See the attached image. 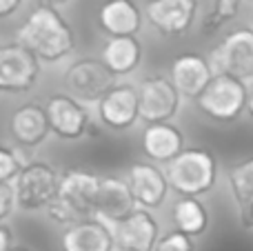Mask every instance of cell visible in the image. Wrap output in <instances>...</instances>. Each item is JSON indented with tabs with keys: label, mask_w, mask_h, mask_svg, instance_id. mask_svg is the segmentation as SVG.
Returning a JSON list of instances; mask_svg holds the SVG:
<instances>
[{
	"label": "cell",
	"mask_w": 253,
	"mask_h": 251,
	"mask_svg": "<svg viewBox=\"0 0 253 251\" xmlns=\"http://www.w3.org/2000/svg\"><path fill=\"white\" fill-rule=\"evenodd\" d=\"M18 42L38 56V60L58 62L67 58L76 47L71 25L60 16L56 7L40 4L27 16L18 29Z\"/></svg>",
	"instance_id": "cell-1"
},
{
	"label": "cell",
	"mask_w": 253,
	"mask_h": 251,
	"mask_svg": "<svg viewBox=\"0 0 253 251\" xmlns=\"http://www.w3.org/2000/svg\"><path fill=\"white\" fill-rule=\"evenodd\" d=\"M98 189H100L98 173L84 169H69L60 176L58 196L47 207L49 218L67 227L96 218Z\"/></svg>",
	"instance_id": "cell-2"
},
{
	"label": "cell",
	"mask_w": 253,
	"mask_h": 251,
	"mask_svg": "<svg viewBox=\"0 0 253 251\" xmlns=\"http://www.w3.org/2000/svg\"><path fill=\"white\" fill-rule=\"evenodd\" d=\"M169 187L182 198H198L209 194L218 180V163L209 149L191 147L184 149L178 158L165 165Z\"/></svg>",
	"instance_id": "cell-3"
},
{
	"label": "cell",
	"mask_w": 253,
	"mask_h": 251,
	"mask_svg": "<svg viewBox=\"0 0 253 251\" xmlns=\"http://www.w3.org/2000/svg\"><path fill=\"white\" fill-rule=\"evenodd\" d=\"M247 100H249L247 83L227 74H215L196 105L207 118L215 123H231L247 109Z\"/></svg>",
	"instance_id": "cell-4"
},
{
	"label": "cell",
	"mask_w": 253,
	"mask_h": 251,
	"mask_svg": "<svg viewBox=\"0 0 253 251\" xmlns=\"http://www.w3.org/2000/svg\"><path fill=\"white\" fill-rule=\"evenodd\" d=\"M16 203L25 211L47 209L56 200L60 173L47 163H27L11 182Z\"/></svg>",
	"instance_id": "cell-5"
},
{
	"label": "cell",
	"mask_w": 253,
	"mask_h": 251,
	"mask_svg": "<svg viewBox=\"0 0 253 251\" xmlns=\"http://www.w3.org/2000/svg\"><path fill=\"white\" fill-rule=\"evenodd\" d=\"M116 84V74L102 62V58H80L65 71L67 93L83 105H98Z\"/></svg>",
	"instance_id": "cell-6"
},
{
	"label": "cell",
	"mask_w": 253,
	"mask_h": 251,
	"mask_svg": "<svg viewBox=\"0 0 253 251\" xmlns=\"http://www.w3.org/2000/svg\"><path fill=\"white\" fill-rule=\"evenodd\" d=\"M140 120L147 125L171 123L180 111V91L167 76H147L138 84Z\"/></svg>",
	"instance_id": "cell-7"
},
{
	"label": "cell",
	"mask_w": 253,
	"mask_h": 251,
	"mask_svg": "<svg viewBox=\"0 0 253 251\" xmlns=\"http://www.w3.org/2000/svg\"><path fill=\"white\" fill-rule=\"evenodd\" d=\"M215 74H227L233 78L247 80L253 78V29L240 27L231 31L218 47L211 51L209 58Z\"/></svg>",
	"instance_id": "cell-8"
},
{
	"label": "cell",
	"mask_w": 253,
	"mask_h": 251,
	"mask_svg": "<svg viewBox=\"0 0 253 251\" xmlns=\"http://www.w3.org/2000/svg\"><path fill=\"white\" fill-rule=\"evenodd\" d=\"M40 76V60L34 51L16 42L0 47V91L25 93Z\"/></svg>",
	"instance_id": "cell-9"
},
{
	"label": "cell",
	"mask_w": 253,
	"mask_h": 251,
	"mask_svg": "<svg viewBox=\"0 0 253 251\" xmlns=\"http://www.w3.org/2000/svg\"><path fill=\"white\" fill-rule=\"evenodd\" d=\"M116 249L120 251H156L160 243V222L149 209L138 207L129 218L114 225Z\"/></svg>",
	"instance_id": "cell-10"
},
{
	"label": "cell",
	"mask_w": 253,
	"mask_h": 251,
	"mask_svg": "<svg viewBox=\"0 0 253 251\" xmlns=\"http://www.w3.org/2000/svg\"><path fill=\"white\" fill-rule=\"evenodd\" d=\"M198 4L200 0H149L144 13H147V20L162 36L178 38L191 29Z\"/></svg>",
	"instance_id": "cell-11"
},
{
	"label": "cell",
	"mask_w": 253,
	"mask_h": 251,
	"mask_svg": "<svg viewBox=\"0 0 253 251\" xmlns=\"http://www.w3.org/2000/svg\"><path fill=\"white\" fill-rule=\"evenodd\" d=\"M51 131L62 140H78L89 129V111L69 93H56L44 105Z\"/></svg>",
	"instance_id": "cell-12"
},
{
	"label": "cell",
	"mask_w": 253,
	"mask_h": 251,
	"mask_svg": "<svg viewBox=\"0 0 253 251\" xmlns=\"http://www.w3.org/2000/svg\"><path fill=\"white\" fill-rule=\"evenodd\" d=\"M98 116L102 125L114 131H126L140 120L138 87L120 83L98 102Z\"/></svg>",
	"instance_id": "cell-13"
},
{
	"label": "cell",
	"mask_w": 253,
	"mask_h": 251,
	"mask_svg": "<svg viewBox=\"0 0 253 251\" xmlns=\"http://www.w3.org/2000/svg\"><path fill=\"white\" fill-rule=\"evenodd\" d=\"M126 182L135 196V203L149 211L160 209L171 189L165 169L156 163H133L126 171Z\"/></svg>",
	"instance_id": "cell-14"
},
{
	"label": "cell",
	"mask_w": 253,
	"mask_h": 251,
	"mask_svg": "<svg viewBox=\"0 0 253 251\" xmlns=\"http://www.w3.org/2000/svg\"><path fill=\"white\" fill-rule=\"evenodd\" d=\"M135 209H138V203H135V196L131 191L126 178L100 176L96 218L111 222V225H118L125 218H129Z\"/></svg>",
	"instance_id": "cell-15"
},
{
	"label": "cell",
	"mask_w": 253,
	"mask_h": 251,
	"mask_svg": "<svg viewBox=\"0 0 253 251\" xmlns=\"http://www.w3.org/2000/svg\"><path fill=\"white\" fill-rule=\"evenodd\" d=\"M215 71L211 62L200 53H182L171 62V83L182 98L198 100L207 84L213 80Z\"/></svg>",
	"instance_id": "cell-16"
},
{
	"label": "cell",
	"mask_w": 253,
	"mask_h": 251,
	"mask_svg": "<svg viewBox=\"0 0 253 251\" xmlns=\"http://www.w3.org/2000/svg\"><path fill=\"white\" fill-rule=\"evenodd\" d=\"M60 245L62 251H114L116 238L114 229H109L105 220L89 218V220L67 227Z\"/></svg>",
	"instance_id": "cell-17"
},
{
	"label": "cell",
	"mask_w": 253,
	"mask_h": 251,
	"mask_svg": "<svg viewBox=\"0 0 253 251\" xmlns=\"http://www.w3.org/2000/svg\"><path fill=\"white\" fill-rule=\"evenodd\" d=\"M49 133H51V125H49L44 105L29 102V105H22L11 116V136L18 145L36 149L47 140Z\"/></svg>",
	"instance_id": "cell-18"
},
{
	"label": "cell",
	"mask_w": 253,
	"mask_h": 251,
	"mask_svg": "<svg viewBox=\"0 0 253 251\" xmlns=\"http://www.w3.org/2000/svg\"><path fill=\"white\" fill-rule=\"evenodd\" d=\"M142 151L156 165H169L184 151V136L175 125H147L142 131Z\"/></svg>",
	"instance_id": "cell-19"
},
{
	"label": "cell",
	"mask_w": 253,
	"mask_h": 251,
	"mask_svg": "<svg viewBox=\"0 0 253 251\" xmlns=\"http://www.w3.org/2000/svg\"><path fill=\"white\" fill-rule=\"evenodd\" d=\"M98 22L109 38L135 36L142 27V11L133 0H107L98 11Z\"/></svg>",
	"instance_id": "cell-20"
},
{
	"label": "cell",
	"mask_w": 253,
	"mask_h": 251,
	"mask_svg": "<svg viewBox=\"0 0 253 251\" xmlns=\"http://www.w3.org/2000/svg\"><path fill=\"white\" fill-rule=\"evenodd\" d=\"M102 62L116 76H129L142 62V44L135 36L109 38L102 47Z\"/></svg>",
	"instance_id": "cell-21"
},
{
	"label": "cell",
	"mask_w": 253,
	"mask_h": 251,
	"mask_svg": "<svg viewBox=\"0 0 253 251\" xmlns=\"http://www.w3.org/2000/svg\"><path fill=\"white\" fill-rule=\"evenodd\" d=\"M171 222H173V229L182 231L189 238H198L209 227V211L200 198H180L173 205Z\"/></svg>",
	"instance_id": "cell-22"
},
{
	"label": "cell",
	"mask_w": 253,
	"mask_h": 251,
	"mask_svg": "<svg viewBox=\"0 0 253 251\" xmlns=\"http://www.w3.org/2000/svg\"><path fill=\"white\" fill-rule=\"evenodd\" d=\"M229 185L240 207L249 205L253 198V158L242 160L229 169Z\"/></svg>",
	"instance_id": "cell-23"
},
{
	"label": "cell",
	"mask_w": 253,
	"mask_h": 251,
	"mask_svg": "<svg viewBox=\"0 0 253 251\" xmlns=\"http://www.w3.org/2000/svg\"><path fill=\"white\" fill-rule=\"evenodd\" d=\"M240 4H242V0H215L213 9H211V13L205 20V29L215 31L222 25L231 22L238 16V11H240Z\"/></svg>",
	"instance_id": "cell-24"
},
{
	"label": "cell",
	"mask_w": 253,
	"mask_h": 251,
	"mask_svg": "<svg viewBox=\"0 0 253 251\" xmlns=\"http://www.w3.org/2000/svg\"><path fill=\"white\" fill-rule=\"evenodd\" d=\"M22 167L25 165L20 163L16 151L0 145V182H13V178L20 173Z\"/></svg>",
	"instance_id": "cell-25"
},
{
	"label": "cell",
	"mask_w": 253,
	"mask_h": 251,
	"mask_svg": "<svg viewBox=\"0 0 253 251\" xmlns=\"http://www.w3.org/2000/svg\"><path fill=\"white\" fill-rule=\"evenodd\" d=\"M156 251H193V238L184 236L182 231L173 229L162 236Z\"/></svg>",
	"instance_id": "cell-26"
},
{
	"label": "cell",
	"mask_w": 253,
	"mask_h": 251,
	"mask_svg": "<svg viewBox=\"0 0 253 251\" xmlns=\"http://www.w3.org/2000/svg\"><path fill=\"white\" fill-rule=\"evenodd\" d=\"M16 194H13L11 182H0V222L11 218L13 209H16Z\"/></svg>",
	"instance_id": "cell-27"
},
{
	"label": "cell",
	"mask_w": 253,
	"mask_h": 251,
	"mask_svg": "<svg viewBox=\"0 0 253 251\" xmlns=\"http://www.w3.org/2000/svg\"><path fill=\"white\" fill-rule=\"evenodd\" d=\"M13 249V234L4 222H0V251H11Z\"/></svg>",
	"instance_id": "cell-28"
},
{
	"label": "cell",
	"mask_w": 253,
	"mask_h": 251,
	"mask_svg": "<svg viewBox=\"0 0 253 251\" xmlns=\"http://www.w3.org/2000/svg\"><path fill=\"white\" fill-rule=\"evenodd\" d=\"M22 0H0V18H9L20 9Z\"/></svg>",
	"instance_id": "cell-29"
},
{
	"label": "cell",
	"mask_w": 253,
	"mask_h": 251,
	"mask_svg": "<svg viewBox=\"0 0 253 251\" xmlns=\"http://www.w3.org/2000/svg\"><path fill=\"white\" fill-rule=\"evenodd\" d=\"M242 220H245L249 227H253V198L249 200V205L242 207Z\"/></svg>",
	"instance_id": "cell-30"
},
{
	"label": "cell",
	"mask_w": 253,
	"mask_h": 251,
	"mask_svg": "<svg viewBox=\"0 0 253 251\" xmlns=\"http://www.w3.org/2000/svg\"><path fill=\"white\" fill-rule=\"evenodd\" d=\"M247 111H249V116L253 118V84L249 87V100H247Z\"/></svg>",
	"instance_id": "cell-31"
},
{
	"label": "cell",
	"mask_w": 253,
	"mask_h": 251,
	"mask_svg": "<svg viewBox=\"0 0 253 251\" xmlns=\"http://www.w3.org/2000/svg\"><path fill=\"white\" fill-rule=\"evenodd\" d=\"M65 2H69V0H44V4H65Z\"/></svg>",
	"instance_id": "cell-32"
},
{
	"label": "cell",
	"mask_w": 253,
	"mask_h": 251,
	"mask_svg": "<svg viewBox=\"0 0 253 251\" xmlns=\"http://www.w3.org/2000/svg\"><path fill=\"white\" fill-rule=\"evenodd\" d=\"M11 251H29V249H25V247H13Z\"/></svg>",
	"instance_id": "cell-33"
}]
</instances>
